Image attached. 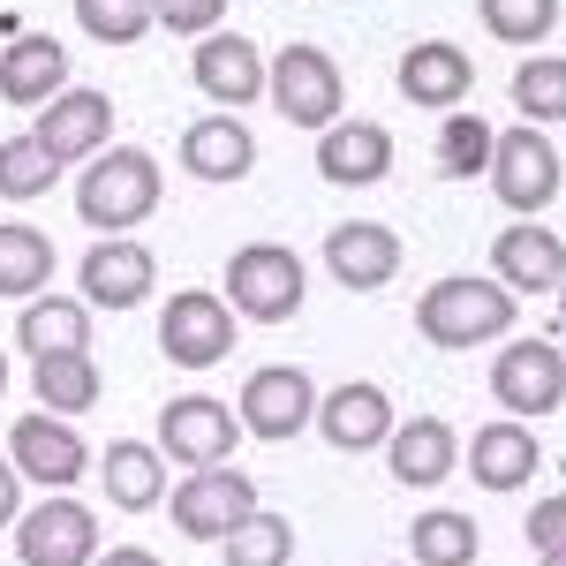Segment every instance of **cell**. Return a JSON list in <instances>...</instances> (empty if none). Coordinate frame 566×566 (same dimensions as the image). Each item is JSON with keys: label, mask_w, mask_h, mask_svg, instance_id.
<instances>
[{"label": "cell", "mask_w": 566, "mask_h": 566, "mask_svg": "<svg viewBox=\"0 0 566 566\" xmlns=\"http://www.w3.org/2000/svg\"><path fill=\"white\" fill-rule=\"evenodd\" d=\"M514 295L499 287V280H476V272H453V280H438L423 287V303H416V333L431 340V348H483V340H499V333H514Z\"/></svg>", "instance_id": "1"}, {"label": "cell", "mask_w": 566, "mask_h": 566, "mask_svg": "<svg viewBox=\"0 0 566 566\" xmlns=\"http://www.w3.org/2000/svg\"><path fill=\"white\" fill-rule=\"evenodd\" d=\"M159 197H167L159 159L136 151V144L98 151V159L84 167V181H76V212H84V227H98V234H129V227H144V219L159 212Z\"/></svg>", "instance_id": "2"}, {"label": "cell", "mask_w": 566, "mask_h": 566, "mask_svg": "<svg viewBox=\"0 0 566 566\" xmlns=\"http://www.w3.org/2000/svg\"><path fill=\"white\" fill-rule=\"evenodd\" d=\"M303 295H310V280L287 242H242L227 258V310H242L250 325H287L303 310Z\"/></svg>", "instance_id": "3"}, {"label": "cell", "mask_w": 566, "mask_h": 566, "mask_svg": "<svg viewBox=\"0 0 566 566\" xmlns=\"http://www.w3.org/2000/svg\"><path fill=\"white\" fill-rule=\"evenodd\" d=\"M264 91H272L280 122H295V129H333L340 106H348V84H340L333 53H317V45H280L264 61Z\"/></svg>", "instance_id": "4"}, {"label": "cell", "mask_w": 566, "mask_h": 566, "mask_svg": "<svg viewBox=\"0 0 566 566\" xmlns=\"http://www.w3.org/2000/svg\"><path fill=\"white\" fill-rule=\"evenodd\" d=\"M234 348V310L227 295H205V287H181L175 303L159 310V355L181 363V370H212Z\"/></svg>", "instance_id": "5"}, {"label": "cell", "mask_w": 566, "mask_h": 566, "mask_svg": "<svg viewBox=\"0 0 566 566\" xmlns=\"http://www.w3.org/2000/svg\"><path fill=\"white\" fill-rule=\"evenodd\" d=\"M15 559L23 566H91L98 559V522H91L84 499L53 491L45 506L15 514Z\"/></svg>", "instance_id": "6"}, {"label": "cell", "mask_w": 566, "mask_h": 566, "mask_svg": "<svg viewBox=\"0 0 566 566\" xmlns=\"http://www.w3.org/2000/svg\"><path fill=\"white\" fill-rule=\"evenodd\" d=\"M491 197L506 212H544L559 197V151L544 144V129H506L491 136Z\"/></svg>", "instance_id": "7"}, {"label": "cell", "mask_w": 566, "mask_h": 566, "mask_svg": "<svg viewBox=\"0 0 566 566\" xmlns=\"http://www.w3.org/2000/svg\"><path fill=\"white\" fill-rule=\"evenodd\" d=\"M234 438H242V423H234V408L212 400V392H181V400L159 408V453L181 461V469H219L234 453Z\"/></svg>", "instance_id": "8"}, {"label": "cell", "mask_w": 566, "mask_h": 566, "mask_svg": "<svg viewBox=\"0 0 566 566\" xmlns=\"http://www.w3.org/2000/svg\"><path fill=\"white\" fill-rule=\"evenodd\" d=\"M151 287H159V258L144 242H129V234L91 242L84 264H76V295L91 310H136V303H151Z\"/></svg>", "instance_id": "9"}, {"label": "cell", "mask_w": 566, "mask_h": 566, "mask_svg": "<svg viewBox=\"0 0 566 566\" xmlns=\"http://www.w3.org/2000/svg\"><path fill=\"white\" fill-rule=\"evenodd\" d=\"M491 400L506 416H552L566 400V355L552 340H506V355L491 363Z\"/></svg>", "instance_id": "10"}, {"label": "cell", "mask_w": 566, "mask_h": 566, "mask_svg": "<svg viewBox=\"0 0 566 566\" xmlns=\"http://www.w3.org/2000/svg\"><path fill=\"white\" fill-rule=\"evenodd\" d=\"M303 423H317V386H310L295 363H264L250 370V386H242V431L264 438V446H280V438H295Z\"/></svg>", "instance_id": "11"}, {"label": "cell", "mask_w": 566, "mask_h": 566, "mask_svg": "<svg viewBox=\"0 0 566 566\" xmlns=\"http://www.w3.org/2000/svg\"><path fill=\"white\" fill-rule=\"evenodd\" d=\"M8 461L23 469V483H45V491H69V483L84 476V431L69 423V416H53V408H39V416H23L15 431H8Z\"/></svg>", "instance_id": "12"}, {"label": "cell", "mask_w": 566, "mask_h": 566, "mask_svg": "<svg viewBox=\"0 0 566 566\" xmlns=\"http://www.w3.org/2000/svg\"><path fill=\"white\" fill-rule=\"evenodd\" d=\"M167 506H175V528H181V536H197V544H219L227 528H234L242 514H250V506H258V483L234 476V469L219 461V469H189V483H181Z\"/></svg>", "instance_id": "13"}, {"label": "cell", "mask_w": 566, "mask_h": 566, "mask_svg": "<svg viewBox=\"0 0 566 566\" xmlns=\"http://www.w3.org/2000/svg\"><path fill=\"white\" fill-rule=\"evenodd\" d=\"M31 136H39L61 167L98 159L106 136H114V98H106V91H61V98H45V106H39V129H31Z\"/></svg>", "instance_id": "14"}, {"label": "cell", "mask_w": 566, "mask_h": 566, "mask_svg": "<svg viewBox=\"0 0 566 566\" xmlns=\"http://www.w3.org/2000/svg\"><path fill=\"white\" fill-rule=\"evenodd\" d=\"M491 280H499L506 295H552L566 280V242L552 227H536V219H514V227L491 242Z\"/></svg>", "instance_id": "15"}, {"label": "cell", "mask_w": 566, "mask_h": 566, "mask_svg": "<svg viewBox=\"0 0 566 566\" xmlns=\"http://www.w3.org/2000/svg\"><path fill=\"white\" fill-rule=\"evenodd\" d=\"M469 91H476V61H469L453 39H423V45L400 53V98H408V106L453 114Z\"/></svg>", "instance_id": "16"}, {"label": "cell", "mask_w": 566, "mask_h": 566, "mask_svg": "<svg viewBox=\"0 0 566 566\" xmlns=\"http://www.w3.org/2000/svg\"><path fill=\"white\" fill-rule=\"evenodd\" d=\"M325 264H333V280H340V287L370 295V287L400 280V234L378 227V219H340V227L325 234Z\"/></svg>", "instance_id": "17"}, {"label": "cell", "mask_w": 566, "mask_h": 566, "mask_svg": "<svg viewBox=\"0 0 566 566\" xmlns=\"http://www.w3.org/2000/svg\"><path fill=\"white\" fill-rule=\"evenodd\" d=\"M189 84L205 91L212 106H250L264 91V53L242 31H205L197 61H189Z\"/></svg>", "instance_id": "18"}, {"label": "cell", "mask_w": 566, "mask_h": 566, "mask_svg": "<svg viewBox=\"0 0 566 566\" xmlns=\"http://www.w3.org/2000/svg\"><path fill=\"white\" fill-rule=\"evenodd\" d=\"M317 175L333 189H370L392 175V136L378 122H333L317 129Z\"/></svg>", "instance_id": "19"}, {"label": "cell", "mask_w": 566, "mask_h": 566, "mask_svg": "<svg viewBox=\"0 0 566 566\" xmlns=\"http://www.w3.org/2000/svg\"><path fill=\"white\" fill-rule=\"evenodd\" d=\"M61 91H69V53H61V39L23 31V39L0 45V98L8 106H31L39 114L45 98H61Z\"/></svg>", "instance_id": "20"}, {"label": "cell", "mask_w": 566, "mask_h": 566, "mask_svg": "<svg viewBox=\"0 0 566 566\" xmlns=\"http://www.w3.org/2000/svg\"><path fill=\"white\" fill-rule=\"evenodd\" d=\"M317 431L333 438L340 453H370V446H386V438H392V400H386V386H363V378L333 386L325 400H317Z\"/></svg>", "instance_id": "21"}, {"label": "cell", "mask_w": 566, "mask_h": 566, "mask_svg": "<svg viewBox=\"0 0 566 566\" xmlns=\"http://www.w3.org/2000/svg\"><path fill=\"white\" fill-rule=\"evenodd\" d=\"M250 167H258V136L234 114H205L181 129V175L189 181H242Z\"/></svg>", "instance_id": "22"}, {"label": "cell", "mask_w": 566, "mask_h": 566, "mask_svg": "<svg viewBox=\"0 0 566 566\" xmlns=\"http://www.w3.org/2000/svg\"><path fill=\"white\" fill-rule=\"evenodd\" d=\"M453 461H461V438H453V423H438V416L392 423V438H386V469H392V483H416V491H431V483L453 476Z\"/></svg>", "instance_id": "23"}, {"label": "cell", "mask_w": 566, "mask_h": 566, "mask_svg": "<svg viewBox=\"0 0 566 566\" xmlns=\"http://www.w3.org/2000/svg\"><path fill=\"white\" fill-rule=\"evenodd\" d=\"M15 348L31 355V363L39 355H84L91 348V303L84 295L76 303L69 295H31L23 317H15Z\"/></svg>", "instance_id": "24"}, {"label": "cell", "mask_w": 566, "mask_h": 566, "mask_svg": "<svg viewBox=\"0 0 566 566\" xmlns=\"http://www.w3.org/2000/svg\"><path fill=\"white\" fill-rule=\"evenodd\" d=\"M536 431L528 423H483L476 438H469V476L483 483V491H522L528 476H536Z\"/></svg>", "instance_id": "25"}, {"label": "cell", "mask_w": 566, "mask_h": 566, "mask_svg": "<svg viewBox=\"0 0 566 566\" xmlns=\"http://www.w3.org/2000/svg\"><path fill=\"white\" fill-rule=\"evenodd\" d=\"M106 499L122 514H151L167 499V453L159 446H136V438H114L106 446Z\"/></svg>", "instance_id": "26"}, {"label": "cell", "mask_w": 566, "mask_h": 566, "mask_svg": "<svg viewBox=\"0 0 566 566\" xmlns=\"http://www.w3.org/2000/svg\"><path fill=\"white\" fill-rule=\"evenodd\" d=\"M53 280V242L39 227H0V303H31Z\"/></svg>", "instance_id": "27"}, {"label": "cell", "mask_w": 566, "mask_h": 566, "mask_svg": "<svg viewBox=\"0 0 566 566\" xmlns=\"http://www.w3.org/2000/svg\"><path fill=\"white\" fill-rule=\"evenodd\" d=\"M31 378H39V400L53 408V416H91L98 408V363H91V348L84 355H39L31 363Z\"/></svg>", "instance_id": "28"}, {"label": "cell", "mask_w": 566, "mask_h": 566, "mask_svg": "<svg viewBox=\"0 0 566 566\" xmlns=\"http://www.w3.org/2000/svg\"><path fill=\"white\" fill-rule=\"evenodd\" d=\"M476 522L469 514H453V506H431V514H416V528H408V552H416V566H476Z\"/></svg>", "instance_id": "29"}, {"label": "cell", "mask_w": 566, "mask_h": 566, "mask_svg": "<svg viewBox=\"0 0 566 566\" xmlns=\"http://www.w3.org/2000/svg\"><path fill=\"white\" fill-rule=\"evenodd\" d=\"M219 544H227V566H287V559H295V522L250 506V514L227 528Z\"/></svg>", "instance_id": "30"}, {"label": "cell", "mask_w": 566, "mask_h": 566, "mask_svg": "<svg viewBox=\"0 0 566 566\" xmlns=\"http://www.w3.org/2000/svg\"><path fill=\"white\" fill-rule=\"evenodd\" d=\"M61 181V159L45 151L39 136H0V197H15V205H31Z\"/></svg>", "instance_id": "31"}, {"label": "cell", "mask_w": 566, "mask_h": 566, "mask_svg": "<svg viewBox=\"0 0 566 566\" xmlns=\"http://www.w3.org/2000/svg\"><path fill=\"white\" fill-rule=\"evenodd\" d=\"M476 15L499 45H544L559 23V0H476Z\"/></svg>", "instance_id": "32"}, {"label": "cell", "mask_w": 566, "mask_h": 566, "mask_svg": "<svg viewBox=\"0 0 566 566\" xmlns=\"http://www.w3.org/2000/svg\"><path fill=\"white\" fill-rule=\"evenodd\" d=\"M514 106L522 122H566V61H522L514 69Z\"/></svg>", "instance_id": "33"}, {"label": "cell", "mask_w": 566, "mask_h": 566, "mask_svg": "<svg viewBox=\"0 0 566 566\" xmlns=\"http://www.w3.org/2000/svg\"><path fill=\"white\" fill-rule=\"evenodd\" d=\"M438 167H446L453 181H469V175L491 167V129H483L476 114H461V106H453V114L438 122Z\"/></svg>", "instance_id": "34"}, {"label": "cell", "mask_w": 566, "mask_h": 566, "mask_svg": "<svg viewBox=\"0 0 566 566\" xmlns=\"http://www.w3.org/2000/svg\"><path fill=\"white\" fill-rule=\"evenodd\" d=\"M76 23L98 45H136L151 31V0H76Z\"/></svg>", "instance_id": "35"}, {"label": "cell", "mask_w": 566, "mask_h": 566, "mask_svg": "<svg viewBox=\"0 0 566 566\" xmlns=\"http://www.w3.org/2000/svg\"><path fill=\"white\" fill-rule=\"evenodd\" d=\"M219 15H227V0H151V23H167V31H181V39L219 31Z\"/></svg>", "instance_id": "36"}, {"label": "cell", "mask_w": 566, "mask_h": 566, "mask_svg": "<svg viewBox=\"0 0 566 566\" xmlns=\"http://www.w3.org/2000/svg\"><path fill=\"white\" fill-rule=\"evenodd\" d=\"M528 544H536V552H566V491H552V499L528 514Z\"/></svg>", "instance_id": "37"}, {"label": "cell", "mask_w": 566, "mask_h": 566, "mask_svg": "<svg viewBox=\"0 0 566 566\" xmlns=\"http://www.w3.org/2000/svg\"><path fill=\"white\" fill-rule=\"evenodd\" d=\"M15 514H23V469H15V461H0V528L15 522Z\"/></svg>", "instance_id": "38"}, {"label": "cell", "mask_w": 566, "mask_h": 566, "mask_svg": "<svg viewBox=\"0 0 566 566\" xmlns=\"http://www.w3.org/2000/svg\"><path fill=\"white\" fill-rule=\"evenodd\" d=\"M91 566H159V552H144V544H122V552H98Z\"/></svg>", "instance_id": "39"}, {"label": "cell", "mask_w": 566, "mask_h": 566, "mask_svg": "<svg viewBox=\"0 0 566 566\" xmlns=\"http://www.w3.org/2000/svg\"><path fill=\"white\" fill-rule=\"evenodd\" d=\"M536 566H566V552H536Z\"/></svg>", "instance_id": "40"}, {"label": "cell", "mask_w": 566, "mask_h": 566, "mask_svg": "<svg viewBox=\"0 0 566 566\" xmlns=\"http://www.w3.org/2000/svg\"><path fill=\"white\" fill-rule=\"evenodd\" d=\"M552 295H559V325H566V280H559V287H552Z\"/></svg>", "instance_id": "41"}, {"label": "cell", "mask_w": 566, "mask_h": 566, "mask_svg": "<svg viewBox=\"0 0 566 566\" xmlns=\"http://www.w3.org/2000/svg\"><path fill=\"white\" fill-rule=\"evenodd\" d=\"M0 392H8V363H0Z\"/></svg>", "instance_id": "42"}, {"label": "cell", "mask_w": 566, "mask_h": 566, "mask_svg": "<svg viewBox=\"0 0 566 566\" xmlns=\"http://www.w3.org/2000/svg\"><path fill=\"white\" fill-rule=\"evenodd\" d=\"M408 566H416V559H408Z\"/></svg>", "instance_id": "43"}]
</instances>
